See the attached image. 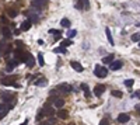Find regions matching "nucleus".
Segmentation results:
<instances>
[{"label":"nucleus","mask_w":140,"mask_h":125,"mask_svg":"<svg viewBox=\"0 0 140 125\" xmlns=\"http://www.w3.org/2000/svg\"><path fill=\"white\" fill-rule=\"evenodd\" d=\"M94 75H95L97 77L104 79V77H106V76H108V69H106V68H104L102 65H97L95 69H94Z\"/></svg>","instance_id":"1"},{"label":"nucleus","mask_w":140,"mask_h":125,"mask_svg":"<svg viewBox=\"0 0 140 125\" xmlns=\"http://www.w3.org/2000/svg\"><path fill=\"white\" fill-rule=\"evenodd\" d=\"M27 17H28V20H30L31 23H36V21H39V14L36 13L35 10H28L27 11Z\"/></svg>","instance_id":"2"},{"label":"nucleus","mask_w":140,"mask_h":125,"mask_svg":"<svg viewBox=\"0 0 140 125\" xmlns=\"http://www.w3.org/2000/svg\"><path fill=\"white\" fill-rule=\"evenodd\" d=\"M56 90L59 91V93H63V94H69L70 91L73 90V87H70L69 84H66V83H62V84H59V86L56 87Z\"/></svg>","instance_id":"3"},{"label":"nucleus","mask_w":140,"mask_h":125,"mask_svg":"<svg viewBox=\"0 0 140 125\" xmlns=\"http://www.w3.org/2000/svg\"><path fill=\"white\" fill-rule=\"evenodd\" d=\"M11 107H13V104H6V103L0 104V118H3V117L11 110Z\"/></svg>","instance_id":"4"},{"label":"nucleus","mask_w":140,"mask_h":125,"mask_svg":"<svg viewBox=\"0 0 140 125\" xmlns=\"http://www.w3.org/2000/svg\"><path fill=\"white\" fill-rule=\"evenodd\" d=\"M1 84L3 86H14L16 84V77H13V76H6V77L1 79Z\"/></svg>","instance_id":"5"},{"label":"nucleus","mask_w":140,"mask_h":125,"mask_svg":"<svg viewBox=\"0 0 140 125\" xmlns=\"http://www.w3.org/2000/svg\"><path fill=\"white\" fill-rule=\"evenodd\" d=\"M0 99L3 100L4 103H10L14 100V93H10V91H6V93H1L0 94Z\"/></svg>","instance_id":"6"},{"label":"nucleus","mask_w":140,"mask_h":125,"mask_svg":"<svg viewBox=\"0 0 140 125\" xmlns=\"http://www.w3.org/2000/svg\"><path fill=\"white\" fill-rule=\"evenodd\" d=\"M14 55H16V60H18V62H24L25 60V52H22L21 49H16L14 51Z\"/></svg>","instance_id":"7"},{"label":"nucleus","mask_w":140,"mask_h":125,"mask_svg":"<svg viewBox=\"0 0 140 125\" xmlns=\"http://www.w3.org/2000/svg\"><path fill=\"white\" fill-rule=\"evenodd\" d=\"M31 6L32 7H35V9H42V7H45L46 6V0H34L32 3H31Z\"/></svg>","instance_id":"8"},{"label":"nucleus","mask_w":140,"mask_h":125,"mask_svg":"<svg viewBox=\"0 0 140 125\" xmlns=\"http://www.w3.org/2000/svg\"><path fill=\"white\" fill-rule=\"evenodd\" d=\"M129 121H130V115H129V114L122 112V114L118 115V122H121V124H126V122H129Z\"/></svg>","instance_id":"9"},{"label":"nucleus","mask_w":140,"mask_h":125,"mask_svg":"<svg viewBox=\"0 0 140 125\" xmlns=\"http://www.w3.org/2000/svg\"><path fill=\"white\" fill-rule=\"evenodd\" d=\"M123 66V63H122V60H112L111 62V70H119Z\"/></svg>","instance_id":"10"},{"label":"nucleus","mask_w":140,"mask_h":125,"mask_svg":"<svg viewBox=\"0 0 140 125\" xmlns=\"http://www.w3.org/2000/svg\"><path fill=\"white\" fill-rule=\"evenodd\" d=\"M41 111L44 112V115H53L55 114V110H52V107H49V104H45Z\"/></svg>","instance_id":"11"},{"label":"nucleus","mask_w":140,"mask_h":125,"mask_svg":"<svg viewBox=\"0 0 140 125\" xmlns=\"http://www.w3.org/2000/svg\"><path fill=\"white\" fill-rule=\"evenodd\" d=\"M52 101H53V105L56 108H62L65 105V101L62 99H59V97H52Z\"/></svg>","instance_id":"12"},{"label":"nucleus","mask_w":140,"mask_h":125,"mask_svg":"<svg viewBox=\"0 0 140 125\" xmlns=\"http://www.w3.org/2000/svg\"><path fill=\"white\" fill-rule=\"evenodd\" d=\"M70 66H71V68H73V69H74L76 72H79V73L84 70V68H83V66L80 65L79 62H76V60H71V62H70Z\"/></svg>","instance_id":"13"},{"label":"nucleus","mask_w":140,"mask_h":125,"mask_svg":"<svg viewBox=\"0 0 140 125\" xmlns=\"http://www.w3.org/2000/svg\"><path fill=\"white\" fill-rule=\"evenodd\" d=\"M104 91H105V86H104V84H97L95 89H94V94H95L97 97H100Z\"/></svg>","instance_id":"14"},{"label":"nucleus","mask_w":140,"mask_h":125,"mask_svg":"<svg viewBox=\"0 0 140 125\" xmlns=\"http://www.w3.org/2000/svg\"><path fill=\"white\" fill-rule=\"evenodd\" d=\"M24 62H25L28 66H31V68L35 65V59H34V56L31 55V53H27L25 55V60H24Z\"/></svg>","instance_id":"15"},{"label":"nucleus","mask_w":140,"mask_h":125,"mask_svg":"<svg viewBox=\"0 0 140 125\" xmlns=\"http://www.w3.org/2000/svg\"><path fill=\"white\" fill-rule=\"evenodd\" d=\"M18 63H20V62H18V60H10L9 63H7V68H6V70H7V72H11V70L14 69V68H16V66L18 65Z\"/></svg>","instance_id":"16"},{"label":"nucleus","mask_w":140,"mask_h":125,"mask_svg":"<svg viewBox=\"0 0 140 125\" xmlns=\"http://www.w3.org/2000/svg\"><path fill=\"white\" fill-rule=\"evenodd\" d=\"M31 25H32V23H31L30 20H25V21L21 24V31H28L31 28Z\"/></svg>","instance_id":"17"},{"label":"nucleus","mask_w":140,"mask_h":125,"mask_svg":"<svg viewBox=\"0 0 140 125\" xmlns=\"http://www.w3.org/2000/svg\"><path fill=\"white\" fill-rule=\"evenodd\" d=\"M57 117L62 118V120H66V118L69 117V112L66 111V110H59V111H57Z\"/></svg>","instance_id":"18"},{"label":"nucleus","mask_w":140,"mask_h":125,"mask_svg":"<svg viewBox=\"0 0 140 125\" xmlns=\"http://www.w3.org/2000/svg\"><path fill=\"white\" fill-rule=\"evenodd\" d=\"M105 34H106V38H108V42L111 44V45H114V38H112V34H111L109 28H105Z\"/></svg>","instance_id":"19"},{"label":"nucleus","mask_w":140,"mask_h":125,"mask_svg":"<svg viewBox=\"0 0 140 125\" xmlns=\"http://www.w3.org/2000/svg\"><path fill=\"white\" fill-rule=\"evenodd\" d=\"M112 60H114V53H109L108 56L102 58V63H106V65H108V63H111Z\"/></svg>","instance_id":"20"},{"label":"nucleus","mask_w":140,"mask_h":125,"mask_svg":"<svg viewBox=\"0 0 140 125\" xmlns=\"http://www.w3.org/2000/svg\"><path fill=\"white\" fill-rule=\"evenodd\" d=\"M81 90L84 91L86 97H90V96H91V93H90V89H88V86L86 84V83H83V84H81Z\"/></svg>","instance_id":"21"},{"label":"nucleus","mask_w":140,"mask_h":125,"mask_svg":"<svg viewBox=\"0 0 140 125\" xmlns=\"http://www.w3.org/2000/svg\"><path fill=\"white\" fill-rule=\"evenodd\" d=\"M1 34L4 35L6 38H10V37H11V32H10V28H9V27H4V28L1 30Z\"/></svg>","instance_id":"22"},{"label":"nucleus","mask_w":140,"mask_h":125,"mask_svg":"<svg viewBox=\"0 0 140 125\" xmlns=\"http://www.w3.org/2000/svg\"><path fill=\"white\" fill-rule=\"evenodd\" d=\"M53 52H55V53H67V49L63 48V47H59V48H55Z\"/></svg>","instance_id":"23"},{"label":"nucleus","mask_w":140,"mask_h":125,"mask_svg":"<svg viewBox=\"0 0 140 125\" xmlns=\"http://www.w3.org/2000/svg\"><path fill=\"white\" fill-rule=\"evenodd\" d=\"M35 84H36V86H44V84H46V79H44V77L39 76L38 80H35Z\"/></svg>","instance_id":"24"},{"label":"nucleus","mask_w":140,"mask_h":125,"mask_svg":"<svg viewBox=\"0 0 140 125\" xmlns=\"http://www.w3.org/2000/svg\"><path fill=\"white\" fill-rule=\"evenodd\" d=\"M60 25L65 27V28H67V27H70V20H67V18H62L60 21Z\"/></svg>","instance_id":"25"},{"label":"nucleus","mask_w":140,"mask_h":125,"mask_svg":"<svg viewBox=\"0 0 140 125\" xmlns=\"http://www.w3.org/2000/svg\"><path fill=\"white\" fill-rule=\"evenodd\" d=\"M111 94L114 96V97H118V99H121V97L123 96V93H122V91H119V90H112V91H111Z\"/></svg>","instance_id":"26"},{"label":"nucleus","mask_w":140,"mask_h":125,"mask_svg":"<svg viewBox=\"0 0 140 125\" xmlns=\"http://www.w3.org/2000/svg\"><path fill=\"white\" fill-rule=\"evenodd\" d=\"M38 62H39V66H44L45 65V59H44L42 52H39V53H38Z\"/></svg>","instance_id":"27"},{"label":"nucleus","mask_w":140,"mask_h":125,"mask_svg":"<svg viewBox=\"0 0 140 125\" xmlns=\"http://www.w3.org/2000/svg\"><path fill=\"white\" fill-rule=\"evenodd\" d=\"M71 39H65V41H62L60 42V47H63V48H66V47H69V45H71Z\"/></svg>","instance_id":"28"},{"label":"nucleus","mask_w":140,"mask_h":125,"mask_svg":"<svg viewBox=\"0 0 140 125\" xmlns=\"http://www.w3.org/2000/svg\"><path fill=\"white\" fill-rule=\"evenodd\" d=\"M81 1H83V4H81L83 10H90V1L88 0H81Z\"/></svg>","instance_id":"29"},{"label":"nucleus","mask_w":140,"mask_h":125,"mask_svg":"<svg viewBox=\"0 0 140 125\" xmlns=\"http://www.w3.org/2000/svg\"><path fill=\"white\" fill-rule=\"evenodd\" d=\"M133 84H135V80H133V79H127V80H125V86L129 87V89H130Z\"/></svg>","instance_id":"30"},{"label":"nucleus","mask_w":140,"mask_h":125,"mask_svg":"<svg viewBox=\"0 0 140 125\" xmlns=\"http://www.w3.org/2000/svg\"><path fill=\"white\" fill-rule=\"evenodd\" d=\"M17 10H14V9H9L7 10V14H9L10 17H16V16H17Z\"/></svg>","instance_id":"31"},{"label":"nucleus","mask_w":140,"mask_h":125,"mask_svg":"<svg viewBox=\"0 0 140 125\" xmlns=\"http://www.w3.org/2000/svg\"><path fill=\"white\" fill-rule=\"evenodd\" d=\"M132 41L133 42H137V41H140V34L137 32V34H133L132 35Z\"/></svg>","instance_id":"32"},{"label":"nucleus","mask_w":140,"mask_h":125,"mask_svg":"<svg viewBox=\"0 0 140 125\" xmlns=\"http://www.w3.org/2000/svg\"><path fill=\"white\" fill-rule=\"evenodd\" d=\"M76 34H77V31H76V30H71V31H69V32H67V37H69V39H70V38H73V37H76Z\"/></svg>","instance_id":"33"},{"label":"nucleus","mask_w":140,"mask_h":125,"mask_svg":"<svg viewBox=\"0 0 140 125\" xmlns=\"http://www.w3.org/2000/svg\"><path fill=\"white\" fill-rule=\"evenodd\" d=\"M44 112H42V111H39V112H38V114H36V121H38V122H39V121L41 120H42V118H44Z\"/></svg>","instance_id":"34"},{"label":"nucleus","mask_w":140,"mask_h":125,"mask_svg":"<svg viewBox=\"0 0 140 125\" xmlns=\"http://www.w3.org/2000/svg\"><path fill=\"white\" fill-rule=\"evenodd\" d=\"M100 125H109V121L106 120V118H104V120L100 121Z\"/></svg>","instance_id":"35"},{"label":"nucleus","mask_w":140,"mask_h":125,"mask_svg":"<svg viewBox=\"0 0 140 125\" xmlns=\"http://www.w3.org/2000/svg\"><path fill=\"white\" fill-rule=\"evenodd\" d=\"M135 110H136V112L140 115V104H136V105H135Z\"/></svg>","instance_id":"36"},{"label":"nucleus","mask_w":140,"mask_h":125,"mask_svg":"<svg viewBox=\"0 0 140 125\" xmlns=\"http://www.w3.org/2000/svg\"><path fill=\"white\" fill-rule=\"evenodd\" d=\"M133 97H136V99H140V90H139V91H135V93H133Z\"/></svg>","instance_id":"37"},{"label":"nucleus","mask_w":140,"mask_h":125,"mask_svg":"<svg viewBox=\"0 0 140 125\" xmlns=\"http://www.w3.org/2000/svg\"><path fill=\"white\" fill-rule=\"evenodd\" d=\"M0 21H1V23H6V24H7V20H6L4 16H1V17H0Z\"/></svg>","instance_id":"38"},{"label":"nucleus","mask_w":140,"mask_h":125,"mask_svg":"<svg viewBox=\"0 0 140 125\" xmlns=\"http://www.w3.org/2000/svg\"><path fill=\"white\" fill-rule=\"evenodd\" d=\"M59 38H60V32L57 31L56 34H55V39H56V41H57V39H59Z\"/></svg>","instance_id":"39"},{"label":"nucleus","mask_w":140,"mask_h":125,"mask_svg":"<svg viewBox=\"0 0 140 125\" xmlns=\"http://www.w3.org/2000/svg\"><path fill=\"white\" fill-rule=\"evenodd\" d=\"M17 47H18V48H24V45H22L21 41H17Z\"/></svg>","instance_id":"40"},{"label":"nucleus","mask_w":140,"mask_h":125,"mask_svg":"<svg viewBox=\"0 0 140 125\" xmlns=\"http://www.w3.org/2000/svg\"><path fill=\"white\" fill-rule=\"evenodd\" d=\"M56 32H57V30H53V28H52V30H49V34H53V35H55Z\"/></svg>","instance_id":"41"},{"label":"nucleus","mask_w":140,"mask_h":125,"mask_svg":"<svg viewBox=\"0 0 140 125\" xmlns=\"http://www.w3.org/2000/svg\"><path fill=\"white\" fill-rule=\"evenodd\" d=\"M39 125H51V124H49L48 121H42V122H41Z\"/></svg>","instance_id":"42"},{"label":"nucleus","mask_w":140,"mask_h":125,"mask_svg":"<svg viewBox=\"0 0 140 125\" xmlns=\"http://www.w3.org/2000/svg\"><path fill=\"white\" fill-rule=\"evenodd\" d=\"M27 124H28V120H25V122H22L21 125H27Z\"/></svg>","instance_id":"43"},{"label":"nucleus","mask_w":140,"mask_h":125,"mask_svg":"<svg viewBox=\"0 0 140 125\" xmlns=\"http://www.w3.org/2000/svg\"><path fill=\"white\" fill-rule=\"evenodd\" d=\"M69 125H74V124H73V122H71V124H69Z\"/></svg>","instance_id":"44"},{"label":"nucleus","mask_w":140,"mask_h":125,"mask_svg":"<svg viewBox=\"0 0 140 125\" xmlns=\"http://www.w3.org/2000/svg\"><path fill=\"white\" fill-rule=\"evenodd\" d=\"M0 34H1V28H0Z\"/></svg>","instance_id":"45"},{"label":"nucleus","mask_w":140,"mask_h":125,"mask_svg":"<svg viewBox=\"0 0 140 125\" xmlns=\"http://www.w3.org/2000/svg\"><path fill=\"white\" fill-rule=\"evenodd\" d=\"M139 47H140V42H139Z\"/></svg>","instance_id":"46"}]
</instances>
